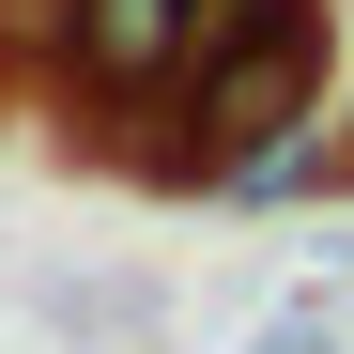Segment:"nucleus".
<instances>
[{"label": "nucleus", "instance_id": "f257e3e1", "mask_svg": "<svg viewBox=\"0 0 354 354\" xmlns=\"http://www.w3.org/2000/svg\"><path fill=\"white\" fill-rule=\"evenodd\" d=\"M324 46H339L324 0H201V62H185V93H169V124L139 139V185H201L216 201L231 154L324 124Z\"/></svg>", "mask_w": 354, "mask_h": 354}, {"label": "nucleus", "instance_id": "f03ea898", "mask_svg": "<svg viewBox=\"0 0 354 354\" xmlns=\"http://www.w3.org/2000/svg\"><path fill=\"white\" fill-rule=\"evenodd\" d=\"M247 354H339V324H324V308H277V324H262Z\"/></svg>", "mask_w": 354, "mask_h": 354}]
</instances>
